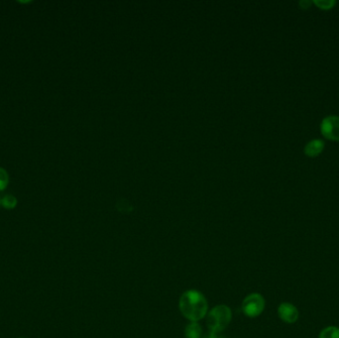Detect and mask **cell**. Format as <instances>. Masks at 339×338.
<instances>
[{"instance_id":"6da1fadb","label":"cell","mask_w":339,"mask_h":338,"mask_svg":"<svg viewBox=\"0 0 339 338\" xmlns=\"http://www.w3.org/2000/svg\"><path fill=\"white\" fill-rule=\"evenodd\" d=\"M179 306L185 318L196 322L204 319L208 308L204 295L196 289L185 292L180 299Z\"/></svg>"},{"instance_id":"7a4b0ae2","label":"cell","mask_w":339,"mask_h":338,"mask_svg":"<svg viewBox=\"0 0 339 338\" xmlns=\"http://www.w3.org/2000/svg\"><path fill=\"white\" fill-rule=\"evenodd\" d=\"M231 317L232 315L230 308L224 304L217 305L214 308H212L209 311L207 318L208 332L212 334L220 333L229 324V322L231 321Z\"/></svg>"},{"instance_id":"3957f363","label":"cell","mask_w":339,"mask_h":338,"mask_svg":"<svg viewBox=\"0 0 339 338\" xmlns=\"http://www.w3.org/2000/svg\"><path fill=\"white\" fill-rule=\"evenodd\" d=\"M265 308V300L260 294H251L247 296L242 303V310L245 316L256 318L260 316Z\"/></svg>"},{"instance_id":"277c9868","label":"cell","mask_w":339,"mask_h":338,"mask_svg":"<svg viewBox=\"0 0 339 338\" xmlns=\"http://www.w3.org/2000/svg\"><path fill=\"white\" fill-rule=\"evenodd\" d=\"M321 131L325 138L333 141H339L338 115H328L322 119Z\"/></svg>"},{"instance_id":"5b68a950","label":"cell","mask_w":339,"mask_h":338,"mask_svg":"<svg viewBox=\"0 0 339 338\" xmlns=\"http://www.w3.org/2000/svg\"><path fill=\"white\" fill-rule=\"evenodd\" d=\"M279 318L286 323H295L300 318L299 309L293 304L282 303L278 307Z\"/></svg>"},{"instance_id":"8992f818","label":"cell","mask_w":339,"mask_h":338,"mask_svg":"<svg viewBox=\"0 0 339 338\" xmlns=\"http://www.w3.org/2000/svg\"><path fill=\"white\" fill-rule=\"evenodd\" d=\"M324 149V142L322 139H313L306 143L305 146V154L308 157H317Z\"/></svg>"},{"instance_id":"52a82bcc","label":"cell","mask_w":339,"mask_h":338,"mask_svg":"<svg viewBox=\"0 0 339 338\" xmlns=\"http://www.w3.org/2000/svg\"><path fill=\"white\" fill-rule=\"evenodd\" d=\"M202 334H203L202 327L196 321H191L186 327L185 330L186 338H202Z\"/></svg>"},{"instance_id":"ba28073f","label":"cell","mask_w":339,"mask_h":338,"mask_svg":"<svg viewBox=\"0 0 339 338\" xmlns=\"http://www.w3.org/2000/svg\"><path fill=\"white\" fill-rule=\"evenodd\" d=\"M319 338H339V327L337 326H327L323 328Z\"/></svg>"},{"instance_id":"9c48e42d","label":"cell","mask_w":339,"mask_h":338,"mask_svg":"<svg viewBox=\"0 0 339 338\" xmlns=\"http://www.w3.org/2000/svg\"><path fill=\"white\" fill-rule=\"evenodd\" d=\"M313 3L321 9L328 10V9H331L336 4V1L335 0H314Z\"/></svg>"},{"instance_id":"30bf717a","label":"cell","mask_w":339,"mask_h":338,"mask_svg":"<svg viewBox=\"0 0 339 338\" xmlns=\"http://www.w3.org/2000/svg\"><path fill=\"white\" fill-rule=\"evenodd\" d=\"M1 204L7 209H12L16 206L17 200L13 196H5L1 201Z\"/></svg>"},{"instance_id":"8fae6325","label":"cell","mask_w":339,"mask_h":338,"mask_svg":"<svg viewBox=\"0 0 339 338\" xmlns=\"http://www.w3.org/2000/svg\"><path fill=\"white\" fill-rule=\"evenodd\" d=\"M9 177L7 172L2 168H0V190H3L8 186Z\"/></svg>"},{"instance_id":"7c38bea8","label":"cell","mask_w":339,"mask_h":338,"mask_svg":"<svg viewBox=\"0 0 339 338\" xmlns=\"http://www.w3.org/2000/svg\"><path fill=\"white\" fill-rule=\"evenodd\" d=\"M300 6L302 7V8H304V9H306V8H308L309 6H310V4H311V2L310 1H307V0H303V1H300Z\"/></svg>"},{"instance_id":"4fadbf2b","label":"cell","mask_w":339,"mask_h":338,"mask_svg":"<svg viewBox=\"0 0 339 338\" xmlns=\"http://www.w3.org/2000/svg\"><path fill=\"white\" fill-rule=\"evenodd\" d=\"M19 338H23V337H19Z\"/></svg>"},{"instance_id":"5bb4252c","label":"cell","mask_w":339,"mask_h":338,"mask_svg":"<svg viewBox=\"0 0 339 338\" xmlns=\"http://www.w3.org/2000/svg\"><path fill=\"white\" fill-rule=\"evenodd\" d=\"M0 203H1V202H0Z\"/></svg>"}]
</instances>
